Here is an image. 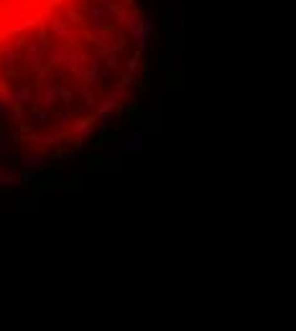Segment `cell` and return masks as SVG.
Instances as JSON below:
<instances>
[{
  "label": "cell",
  "instance_id": "6da1fadb",
  "mask_svg": "<svg viewBox=\"0 0 296 331\" xmlns=\"http://www.w3.org/2000/svg\"><path fill=\"white\" fill-rule=\"evenodd\" d=\"M49 26H51V33H54L56 38H64V41H72V38H74L72 28H69L64 21H59V18H51V21H49Z\"/></svg>",
  "mask_w": 296,
  "mask_h": 331
},
{
  "label": "cell",
  "instance_id": "7a4b0ae2",
  "mask_svg": "<svg viewBox=\"0 0 296 331\" xmlns=\"http://www.w3.org/2000/svg\"><path fill=\"white\" fill-rule=\"evenodd\" d=\"M67 54H69V49L62 46V43H56V46H49V51H46V62L54 64V66H56V64H64Z\"/></svg>",
  "mask_w": 296,
  "mask_h": 331
},
{
  "label": "cell",
  "instance_id": "3957f363",
  "mask_svg": "<svg viewBox=\"0 0 296 331\" xmlns=\"http://www.w3.org/2000/svg\"><path fill=\"white\" fill-rule=\"evenodd\" d=\"M146 145H143V132H133L128 138V145L123 148V153H141Z\"/></svg>",
  "mask_w": 296,
  "mask_h": 331
},
{
  "label": "cell",
  "instance_id": "277c9868",
  "mask_svg": "<svg viewBox=\"0 0 296 331\" xmlns=\"http://www.w3.org/2000/svg\"><path fill=\"white\" fill-rule=\"evenodd\" d=\"M26 59H28V64H31V66H36V69H41V74H43V59H41V51H38V46H36V43H31V46H28Z\"/></svg>",
  "mask_w": 296,
  "mask_h": 331
},
{
  "label": "cell",
  "instance_id": "5b68a950",
  "mask_svg": "<svg viewBox=\"0 0 296 331\" xmlns=\"http://www.w3.org/2000/svg\"><path fill=\"white\" fill-rule=\"evenodd\" d=\"M92 123H95V120H92V117H87V120H79V123L74 125V138H77V145L82 143V138H84V135L92 130Z\"/></svg>",
  "mask_w": 296,
  "mask_h": 331
},
{
  "label": "cell",
  "instance_id": "8992f818",
  "mask_svg": "<svg viewBox=\"0 0 296 331\" xmlns=\"http://www.w3.org/2000/svg\"><path fill=\"white\" fill-rule=\"evenodd\" d=\"M117 104V99L115 97H108V99H102V104H100V110H97V120H108L110 117V112H112V107Z\"/></svg>",
  "mask_w": 296,
  "mask_h": 331
},
{
  "label": "cell",
  "instance_id": "52a82bcc",
  "mask_svg": "<svg viewBox=\"0 0 296 331\" xmlns=\"http://www.w3.org/2000/svg\"><path fill=\"white\" fill-rule=\"evenodd\" d=\"M13 97H16V102H18V104H26L28 99H31V87H28V84L18 87L16 92H13Z\"/></svg>",
  "mask_w": 296,
  "mask_h": 331
},
{
  "label": "cell",
  "instance_id": "ba28073f",
  "mask_svg": "<svg viewBox=\"0 0 296 331\" xmlns=\"http://www.w3.org/2000/svg\"><path fill=\"white\" fill-rule=\"evenodd\" d=\"M79 59H82V54H79V51H69V54H67V59H64L67 69H69V71H77V66H79Z\"/></svg>",
  "mask_w": 296,
  "mask_h": 331
},
{
  "label": "cell",
  "instance_id": "9c48e42d",
  "mask_svg": "<svg viewBox=\"0 0 296 331\" xmlns=\"http://www.w3.org/2000/svg\"><path fill=\"white\" fill-rule=\"evenodd\" d=\"M54 99H59V87H54V84H51V87L46 89V92H43L41 102H43V104H54Z\"/></svg>",
  "mask_w": 296,
  "mask_h": 331
},
{
  "label": "cell",
  "instance_id": "30bf717a",
  "mask_svg": "<svg viewBox=\"0 0 296 331\" xmlns=\"http://www.w3.org/2000/svg\"><path fill=\"white\" fill-rule=\"evenodd\" d=\"M138 62H141V49L128 59V74H136L138 71Z\"/></svg>",
  "mask_w": 296,
  "mask_h": 331
},
{
  "label": "cell",
  "instance_id": "8fae6325",
  "mask_svg": "<svg viewBox=\"0 0 296 331\" xmlns=\"http://www.w3.org/2000/svg\"><path fill=\"white\" fill-rule=\"evenodd\" d=\"M31 117L36 120L38 125H46L49 120H51V115H49V112H43V110H34V112H31Z\"/></svg>",
  "mask_w": 296,
  "mask_h": 331
},
{
  "label": "cell",
  "instance_id": "7c38bea8",
  "mask_svg": "<svg viewBox=\"0 0 296 331\" xmlns=\"http://www.w3.org/2000/svg\"><path fill=\"white\" fill-rule=\"evenodd\" d=\"M87 13H90V18H92V21H102V18H105V8H97V5H92Z\"/></svg>",
  "mask_w": 296,
  "mask_h": 331
},
{
  "label": "cell",
  "instance_id": "4fadbf2b",
  "mask_svg": "<svg viewBox=\"0 0 296 331\" xmlns=\"http://www.w3.org/2000/svg\"><path fill=\"white\" fill-rule=\"evenodd\" d=\"M21 181H23V178L21 176H13V173L10 176H3V186H18Z\"/></svg>",
  "mask_w": 296,
  "mask_h": 331
},
{
  "label": "cell",
  "instance_id": "5bb4252c",
  "mask_svg": "<svg viewBox=\"0 0 296 331\" xmlns=\"http://www.w3.org/2000/svg\"><path fill=\"white\" fill-rule=\"evenodd\" d=\"M62 140H64V135H62V132H51L49 138H46V143H49V145H62Z\"/></svg>",
  "mask_w": 296,
  "mask_h": 331
},
{
  "label": "cell",
  "instance_id": "9a60e30c",
  "mask_svg": "<svg viewBox=\"0 0 296 331\" xmlns=\"http://www.w3.org/2000/svg\"><path fill=\"white\" fill-rule=\"evenodd\" d=\"M105 64H108V69H112V71H115L117 66H120V62H117V56H112V54H108V56H105Z\"/></svg>",
  "mask_w": 296,
  "mask_h": 331
},
{
  "label": "cell",
  "instance_id": "2e32d148",
  "mask_svg": "<svg viewBox=\"0 0 296 331\" xmlns=\"http://www.w3.org/2000/svg\"><path fill=\"white\" fill-rule=\"evenodd\" d=\"M67 16H69V21H72V23H79V21H82V16H79V10H77V8H69V10H67Z\"/></svg>",
  "mask_w": 296,
  "mask_h": 331
},
{
  "label": "cell",
  "instance_id": "e0dca14e",
  "mask_svg": "<svg viewBox=\"0 0 296 331\" xmlns=\"http://www.w3.org/2000/svg\"><path fill=\"white\" fill-rule=\"evenodd\" d=\"M72 117H74L72 112H64L62 117H59V125H62V128H67V125H69V120H72Z\"/></svg>",
  "mask_w": 296,
  "mask_h": 331
},
{
  "label": "cell",
  "instance_id": "ac0fdd59",
  "mask_svg": "<svg viewBox=\"0 0 296 331\" xmlns=\"http://www.w3.org/2000/svg\"><path fill=\"white\" fill-rule=\"evenodd\" d=\"M62 3H64V0H46V5H49V8H54V5H62Z\"/></svg>",
  "mask_w": 296,
  "mask_h": 331
},
{
  "label": "cell",
  "instance_id": "d6986e66",
  "mask_svg": "<svg viewBox=\"0 0 296 331\" xmlns=\"http://www.w3.org/2000/svg\"><path fill=\"white\" fill-rule=\"evenodd\" d=\"M74 153H72V150H62V153H59V158H72Z\"/></svg>",
  "mask_w": 296,
  "mask_h": 331
},
{
  "label": "cell",
  "instance_id": "ffe728a7",
  "mask_svg": "<svg viewBox=\"0 0 296 331\" xmlns=\"http://www.w3.org/2000/svg\"><path fill=\"white\" fill-rule=\"evenodd\" d=\"M5 153V143H3V138H0V156Z\"/></svg>",
  "mask_w": 296,
  "mask_h": 331
},
{
  "label": "cell",
  "instance_id": "44dd1931",
  "mask_svg": "<svg viewBox=\"0 0 296 331\" xmlns=\"http://www.w3.org/2000/svg\"><path fill=\"white\" fill-rule=\"evenodd\" d=\"M0 181H3V176H0Z\"/></svg>",
  "mask_w": 296,
  "mask_h": 331
},
{
  "label": "cell",
  "instance_id": "7402d4cb",
  "mask_svg": "<svg viewBox=\"0 0 296 331\" xmlns=\"http://www.w3.org/2000/svg\"><path fill=\"white\" fill-rule=\"evenodd\" d=\"M0 89H3V87H0Z\"/></svg>",
  "mask_w": 296,
  "mask_h": 331
}]
</instances>
